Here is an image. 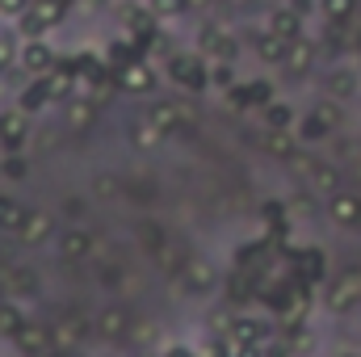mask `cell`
Here are the masks:
<instances>
[{
    "label": "cell",
    "instance_id": "1",
    "mask_svg": "<svg viewBox=\"0 0 361 357\" xmlns=\"http://www.w3.org/2000/svg\"><path fill=\"white\" fill-rule=\"evenodd\" d=\"M160 72H164V80H169L173 89H185L189 97L210 92V59L197 55L193 47H189V51H173V55H164Z\"/></svg>",
    "mask_w": 361,
    "mask_h": 357
},
{
    "label": "cell",
    "instance_id": "2",
    "mask_svg": "<svg viewBox=\"0 0 361 357\" xmlns=\"http://www.w3.org/2000/svg\"><path fill=\"white\" fill-rule=\"evenodd\" d=\"M193 51L206 55L210 63H240L244 59V38L219 21H202L197 34H193Z\"/></svg>",
    "mask_w": 361,
    "mask_h": 357
},
{
    "label": "cell",
    "instance_id": "3",
    "mask_svg": "<svg viewBox=\"0 0 361 357\" xmlns=\"http://www.w3.org/2000/svg\"><path fill=\"white\" fill-rule=\"evenodd\" d=\"M68 13H72L68 0H30V8L13 21V30H17L21 38H51V34L68 21Z\"/></svg>",
    "mask_w": 361,
    "mask_h": 357
},
{
    "label": "cell",
    "instance_id": "4",
    "mask_svg": "<svg viewBox=\"0 0 361 357\" xmlns=\"http://www.w3.org/2000/svg\"><path fill=\"white\" fill-rule=\"evenodd\" d=\"M319 303H324L328 315H349V311H357L361 307V265H349V269H341V273H332V277L324 282Z\"/></svg>",
    "mask_w": 361,
    "mask_h": 357
},
{
    "label": "cell",
    "instance_id": "5",
    "mask_svg": "<svg viewBox=\"0 0 361 357\" xmlns=\"http://www.w3.org/2000/svg\"><path fill=\"white\" fill-rule=\"evenodd\" d=\"M92 328H97V341H101V345H109V349H126V345H130L135 315H130L122 303H105V307L92 315Z\"/></svg>",
    "mask_w": 361,
    "mask_h": 357
},
{
    "label": "cell",
    "instance_id": "6",
    "mask_svg": "<svg viewBox=\"0 0 361 357\" xmlns=\"http://www.w3.org/2000/svg\"><path fill=\"white\" fill-rule=\"evenodd\" d=\"M114 17H118L122 34H130L139 47H152L160 21H156V13L147 8V0H118V4H114Z\"/></svg>",
    "mask_w": 361,
    "mask_h": 357
},
{
    "label": "cell",
    "instance_id": "7",
    "mask_svg": "<svg viewBox=\"0 0 361 357\" xmlns=\"http://www.w3.org/2000/svg\"><path fill=\"white\" fill-rule=\"evenodd\" d=\"M55 257L63 265H85L97 257V236H92L85 223H63L55 231Z\"/></svg>",
    "mask_w": 361,
    "mask_h": 357
},
{
    "label": "cell",
    "instance_id": "8",
    "mask_svg": "<svg viewBox=\"0 0 361 357\" xmlns=\"http://www.w3.org/2000/svg\"><path fill=\"white\" fill-rule=\"evenodd\" d=\"M294 169L302 173L307 189H315L319 198H328V193L345 189V169H341L336 160H328V156H298V160H294Z\"/></svg>",
    "mask_w": 361,
    "mask_h": 357
},
{
    "label": "cell",
    "instance_id": "9",
    "mask_svg": "<svg viewBox=\"0 0 361 357\" xmlns=\"http://www.w3.org/2000/svg\"><path fill=\"white\" fill-rule=\"evenodd\" d=\"M51 332H55V349H59V353H76V349H80L89 337H97V328H92V315L76 311V307L59 311V315L51 320Z\"/></svg>",
    "mask_w": 361,
    "mask_h": 357
},
{
    "label": "cell",
    "instance_id": "10",
    "mask_svg": "<svg viewBox=\"0 0 361 357\" xmlns=\"http://www.w3.org/2000/svg\"><path fill=\"white\" fill-rule=\"evenodd\" d=\"M173 282L180 286L185 298H210L219 290V273H214V261L206 257H185V265L173 273Z\"/></svg>",
    "mask_w": 361,
    "mask_h": 357
},
{
    "label": "cell",
    "instance_id": "11",
    "mask_svg": "<svg viewBox=\"0 0 361 357\" xmlns=\"http://www.w3.org/2000/svg\"><path fill=\"white\" fill-rule=\"evenodd\" d=\"M59 51L51 38H21V55H17V72H25L30 80H42L59 68Z\"/></svg>",
    "mask_w": 361,
    "mask_h": 357
},
{
    "label": "cell",
    "instance_id": "12",
    "mask_svg": "<svg viewBox=\"0 0 361 357\" xmlns=\"http://www.w3.org/2000/svg\"><path fill=\"white\" fill-rule=\"evenodd\" d=\"M0 290H8V298H17V303H34V298H42V273L25 261H4Z\"/></svg>",
    "mask_w": 361,
    "mask_h": 357
},
{
    "label": "cell",
    "instance_id": "13",
    "mask_svg": "<svg viewBox=\"0 0 361 357\" xmlns=\"http://www.w3.org/2000/svg\"><path fill=\"white\" fill-rule=\"evenodd\" d=\"M324 219L336 227V231H361V189L345 185L336 193L324 198Z\"/></svg>",
    "mask_w": 361,
    "mask_h": 357
},
{
    "label": "cell",
    "instance_id": "14",
    "mask_svg": "<svg viewBox=\"0 0 361 357\" xmlns=\"http://www.w3.org/2000/svg\"><path fill=\"white\" fill-rule=\"evenodd\" d=\"M319 59H324V42L319 38H298V42H290V51H286V63L277 68L286 80H311L315 76V68H319Z\"/></svg>",
    "mask_w": 361,
    "mask_h": 357
},
{
    "label": "cell",
    "instance_id": "15",
    "mask_svg": "<svg viewBox=\"0 0 361 357\" xmlns=\"http://www.w3.org/2000/svg\"><path fill=\"white\" fill-rule=\"evenodd\" d=\"M17 357H55V332H51V320H25L17 328V337L8 341Z\"/></svg>",
    "mask_w": 361,
    "mask_h": 357
},
{
    "label": "cell",
    "instance_id": "16",
    "mask_svg": "<svg viewBox=\"0 0 361 357\" xmlns=\"http://www.w3.org/2000/svg\"><path fill=\"white\" fill-rule=\"evenodd\" d=\"M143 114H147V122H156V126H160L169 139L177 135L180 126H189V122L197 118V114L189 109V101H180V97H152Z\"/></svg>",
    "mask_w": 361,
    "mask_h": 357
},
{
    "label": "cell",
    "instance_id": "17",
    "mask_svg": "<svg viewBox=\"0 0 361 357\" xmlns=\"http://www.w3.org/2000/svg\"><path fill=\"white\" fill-rule=\"evenodd\" d=\"M319 92L324 97H336V101H345V105H353L361 97V68H353V63H332L324 76H319Z\"/></svg>",
    "mask_w": 361,
    "mask_h": 357
},
{
    "label": "cell",
    "instance_id": "18",
    "mask_svg": "<svg viewBox=\"0 0 361 357\" xmlns=\"http://www.w3.org/2000/svg\"><path fill=\"white\" fill-rule=\"evenodd\" d=\"M55 223H59V219H55L51 210H42V206H30L25 223H21V231H17L13 240H17L21 248H42V244H47V240H51V236L59 231Z\"/></svg>",
    "mask_w": 361,
    "mask_h": 357
},
{
    "label": "cell",
    "instance_id": "19",
    "mask_svg": "<svg viewBox=\"0 0 361 357\" xmlns=\"http://www.w3.org/2000/svg\"><path fill=\"white\" fill-rule=\"evenodd\" d=\"M126 143H130L139 156H156V152L169 143V135H164L156 122H147V114H135V118L126 122Z\"/></svg>",
    "mask_w": 361,
    "mask_h": 357
},
{
    "label": "cell",
    "instance_id": "20",
    "mask_svg": "<svg viewBox=\"0 0 361 357\" xmlns=\"http://www.w3.org/2000/svg\"><path fill=\"white\" fill-rule=\"evenodd\" d=\"M30 131H34V118L25 109H0V147L4 152H21L30 143Z\"/></svg>",
    "mask_w": 361,
    "mask_h": 357
},
{
    "label": "cell",
    "instance_id": "21",
    "mask_svg": "<svg viewBox=\"0 0 361 357\" xmlns=\"http://www.w3.org/2000/svg\"><path fill=\"white\" fill-rule=\"evenodd\" d=\"M160 80H164V72H160L156 63H147V59H139V63H130V68L118 72V89L130 92V97H147V92H156Z\"/></svg>",
    "mask_w": 361,
    "mask_h": 357
},
{
    "label": "cell",
    "instance_id": "22",
    "mask_svg": "<svg viewBox=\"0 0 361 357\" xmlns=\"http://www.w3.org/2000/svg\"><path fill=\"white\" fill-rule=\"evenodd\" d=\"M265 30L277 34L281 42H298V38H307V17H298L290 4H277L265 13Z\"/></svg>",
    "mask_w": 361,
    "mask_h": 357
},
{
    "label": "cell",
    "instance_id": "23",
    "mask_svg": "<svg viewBox=\"0 0 361 357\" xmlns=\"http://www.w3.org/2000/svg\"><path fill=\"white\" fill-rule=\"evenodd\" d=\"M302 109H311V114H315V118H319V122H324L332 135L349 131V105H345V101H336V97H324V92H315V97H311Z\"/></svg>",
    "mask_w": 361,
    "mask_h": 357
},
{
    "label": "cell",
    "instance_id": "24",
    "mask_svg": "<svg viewBox=\"0 0 361 357\" xmlns=\"http://www.w3.org/2000/svg\"><path fill=\"white\" fill-rule=\"evenodd\" d=\"M248 51H252V59H257V63H265V68H281V63H286V51H290V42H281L277 34H269V30L261 25V30H252V38H248Z\"/></svg>",
    "mask_w": 361,
    "mask_h": 357
},
{
    "label": "cell",
    "instance_id": "25",
    "mask_svg": "<svg viewBox=\"0 0 361 357\" xmlns=\"http://www.w3.org/2000/svg\"><path fill=\"white\" fill-rule=\"evenodd\" d=\"M227 337H235L240 345H273V324L265 315H235Z\"/></svg>",
    "mask_w": 361,
    "mask_h": 357
},
{
    "label": "cell",
    "instance_id": "26",
    "mask_svg": "<svg viewBox=\"0 0 361 357\" xmlns=\"http://www.w3.org/2000/svg\"><path fill=\"white\" fill-rule=\"evenodd\" d=\"M261 147H265V156L286 160V164H294V160L302 156V143H298V135H294V131H269V126H265Z\"/></svg>",
    "mask_w": 361,
    "mask_h": 357
},
{
    "label": "cell",
    "instance_id": "27",
    "mask_svg": "<svg viewBox=\"0 0 361 357\" xmlns=\"http://www.w3.org/2000/svg\"><path fill=\"white\" fill-rule=\"evenodd\" d=\"M97 118H101V105H97L92 97H72V101H63V126H68V131H92Z\"/></svg>",
    "mask_w": 361,
    "mask_h": 357
},
{
    "label": "cell",
    "instance_id": "28",
    "mask_svg": "<svg viewBox=\"0 0 361 357\" xmlns=\"http://www.w3.org/2000/svg\"><path fill=\"white\" fill-rule=\"evenodd\" d=\"M101 51H105V63H109L114 72H122V68H130V63H139V59H143V47H139L130 34H122V38H109Z\"/></svg>",
    "mask_w": 361,
    "mask_h": 357
},
{
    "label": "cell",
    "instance_id": "29",
    "mask_svg": "<svg viewBox=\"0 0 361 357\" xmlns=\"http://www.w3.org/2000/svg\"><path fill=\"white\" fill-rule=\"evenodd\" d=\"M298 269H302V286L307 290H324V282H328V253L324 248H307L298 257Z\"/></svg>",
    "mask_w": 361,
    "mask_h": 357
},
{
    "label": "cell",
    "instance_id": "30",
    "mask_svg": "<svg viewBox=\"0 0 361 357\" xmlns=\"http://www.w3.org/2000/svg\"><path fill=\"white\" fill-rule=\"evenodd\" d=\"M298 105L294 101H269L265 109H261V122L269 126V131H294V122H298Z\"/></svg>",
    "mask_w": 361,
    "mask_h": 357
},
{
    "label": "cell",
    "instance_id": "31",
    "mask_svg": "<svg viewBox=\"0 0 361 357\" xmlns=\"http://www.w3.org/2000/svg\"><path fill=\"white\" fill-rule=\"evenodd\" d=\"M294 135H298V143H302V147H315V143H328V139H332V131H328L311 109H302V114H298Z\"/></svg>",
    "mask_w": 361,
    "mask_h": 357
},
{
    "label": "cell",
    "instance_id": "32",
    "mask_svg": "<svg viewBox=\"0 0 361 357\" xmlns=\"http://www.w3.org/2000/svg\"><path fill=\"white\" fill-rule=\"evenodd\" d=\"M13 105H17V109H25L30 118H38V114L51 105V89H47V80H30L25 89L17 92V101H13Z\"/></svg>",
    "mask_w": 361,
    "mask_h": 357
},
{
    "label": "cell",
    "instance_id": "33",
    "mask_svg": "<svg viewBox=\"0 0 361 357\" xmlns=\"http://www.w3.org/2000/svg\"><path fill=\"white\" fill-rule=\"evenodd\" d=\"M25 214H30V206H21L13 193H0V231L4 236H17L21 223H25Z\"/></svg>",
    "mask_w": 361,
    "mask_h": 357
},
{
    "label": "cell",
    "instance_id": "34",
    "mask_svg": "<svg viewBox=\"0 0 361 357\" xmlns=\"http://www.w3.org/2000/svg\"><path fill=\"white\" fill-rule=\"evenodd\" d=\"M25 320H30V315H25V307H21L17 298H8V294H4V298H0V337H4V341H13V337H17V328H21Z\"/></svg>",
    "mask_w": 361,
    "mask_h": 357
},
{
    "label": "cell",
    "instance_id": "35",
    "mask_svg": "<svg viewBox=\"0 0 361 357\" xmlns=\"http://www.w3.org/2000/svg\"><path fill=\"white\" fill-rule=\"evenodd\" d=\"M319 17H324L328 25H353L357 0H319Z\"/></svg>",
    "mask_w": 361,
    "mask_h": 357
},
{
    "label": "cell",
    "instance_id": "36",
    "mask_svg": "<svg viewBox=\"0 0 361 357\" xmlns=\"http://www.w3.org/2000/svg\"><path fill=\"white\" fill-rule=\"evenodd\" d=\"M17 55H21V34L17 30H0V80L17 68Z\"/></svg>",
    "mask_w": 361,
    "mask_h": 357
},
{
    "label": "cell",
    "instance_id": "37",
    "mask_svg": "<svg viewBox=\"0 0 361 357\" xmlns=\"http://www.w3.org/2000/svg\"><path fill=\"white\" fill-rule=\"evenodd\" d=\"M89 189H92L97 202H118V198H122V177H114V173H92Z\"/></svg>",
    "mask_w": 361,
    "mask_h": 357
},
{
    "label": "cell",
    "instance_id": "38",
    "mask_svg": "<svg viewBox=\"0 0 361 357\" xmlns=\"http://www.w3.org/2000/svg\"><path fill=\"white\" fill-rule=\"evenodd\" d=\"M189 4H193V0H147V8L156 13V21H160V25H173V21H180V17L189 13Z\"/></svg>",
    "mask_w": 361,
    "mask_h": 357
},
{
    "label": "cell",
    "instance_id": "39",
    "mask_svg": "<svg viewBox=\"0 0 361 357\" xmlns=\"http://www.w3.org/2000/svg\"><path fill=\"white\" fill-rule=\"evenodd\" d=\"M235 85H240L235 63H210V89L214 92H231Z\"/></svg>",
    "mask_w": 361,
    "mask_h": 357
},
{
    "label": "cell",
    "instance_id": "40",
    "mask_svg": "<svg viewBox=\"0 0 361 357\" xmlns=\"http://www.w3.org/2000/svg\"><path fill=\"white\" fill-rule=\"evenodd\" d=\"M0 173L8 181H25L30 177V164L21 160V152H4V160H0Z\"/></svg>",
    "mask_w": 361,
    "mask_h": 357
},
{
    "label": "cell",
    "instance_id": "41",
    "mask_svg": "<svg viewBox=\"0 0 361 357\" xmlns=\"http://www.w3.org/2000/svg\"><path fill=\"white\" fill-rule=\"evenodd\" d=\"M97 277H101V286H130V273L118 265V261H114V265H101Z\"/></svg>",
    "mask_w": 361,
    "mask_h": 357
},
{
    "label": "cell",
    "instance_id": "42",
    "mask_svg": "<svg viewBox=\"0 0 361 357\" xmlns=\"http://www.w3.org/2000/svg\"><path fill=\"white\" fill-rule=\"evenodd\" d=\"M25 8H30V0H0V17L4 21H17Z\"/></svg>",
    "mask_w": 361,
    "mask_h": 357
},
{
    "label": "cell",
    "instance_id": "43",
    "mask_svg": "<svg viewBox=\"0 0 361 357\" xmlns=\"http://www.w3.org/2000/svg\"><path fill=\"white\" fill-rule=\"evenodd\" d=\"M286 4H290V8H294L298 17H307V21H311V17L319 13V0H286Z\"/></svg>",
    "mask_w": 361,
    "mask_h": 357
},
{
    "label": "cell",
    "instance_id": "44",
    "mask_svg": "<svg viewBox=\"0 0 361 357\" xmlns=\"http://www.w3.org/2000/svg\"><path fill=\"white\" fill-rule=\"evenodd\" d=\"M63 214H68V223H80V214H85V202H80V198H68V202H63Z\"/></svg>",
    "mask_w": 361,
    "mask_h": 357
},
{
    "label": "cell",
    "instance_id": "45",
    "mask_svg": "<svg viewBox=\"0 0 361 357\" xmlns=\"http://www.w3.org/2000/svg\"><path fill=\"white\" fill-rule=\"evenodd\" d=\"M336 357H361V349H341Z\"/></svg>",
    "mask_w": 361,
    "mask_h": 357
},
{
    "label": "cell",
    "instance_id": "46",
    "mask_svg": "<svg viewBox=\"0 0 361 357\" xmlns=\"http://www.w3.org/2000/svg\"><path fill=\"white\" fill-rule=\"evenodd\" d=\"M55 357H72V353H55Z\"/></svg>",
    "mask_w": 361,
    "mask_h": 357
},
{
    "label": "cell",
    "instance_id": "47",
    "mask_svg": "<svg viewBox=\"0 0 361 357\" xmlns=\"http://www.w3.org/2000/svg\"><path fill=\"white\" fill-rule=\"evenodd\" d=\"M0 30H4V17H0Z\"/></svg>",
    "mask_w": 361,
    "mask_h": 357
},
{
    "label": "cell",
    "instance_id": "48",
    "mask_svg": "<svg viewBox=\"0 0 361 357\" xmlns=\"http://www.w3.org/2000/svg\"><path fill=\"white\" fill-rule=\"evenodd\" d=\"M105 357H118V353H105Z\"/></svg>",
    "mask_w": 361,
    "mask_h": 357
},
{
    "label": "cell",
    "instance_id": "49",
    "mask_svg": "<svg viewBox=\"0 0 361 357\" xmlns=\"http://www.w3.org/2000/svg\"><path fill=\"white\" fill-rule=\"evenodd\" d=\"M68 4H76V0H68Z\"/></svg>",
    "mask_w": 361,
    "mask_h": 357
}]
</instances>
